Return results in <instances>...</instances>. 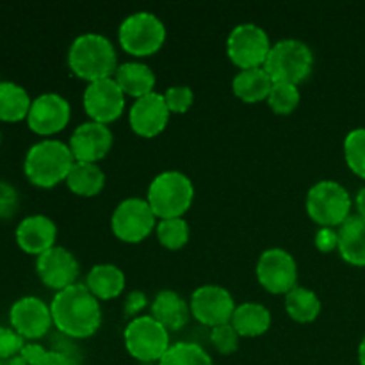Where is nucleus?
<instances>
[{
	"mask_svg": "<svg viewBox=\"0 0 365 365\" xmlns=\"http://www.w3.org/2000/svg\"><path fill=\"white\" fill-rule=\"evenodd\" d=\"M7 365H27V362H25L24 360V356L21 355H18V356H14V359H11V360H7Z\"/></svg>",
	"mask_w": 365,
	"mask_h": 365,
	"instance_id": "42",
	"label": "nucleus"
},
{
	"mask_svg": "<svg viewBox=\"0 0 365 365\" xmlns=\"http://www.w3.org/2000/svg\"><path fill=\"white\" fill-rule=\"evenodd\" d=\"M64 184L73 195L82 196V198H93L106 187V173L98 164L75 163Z\"/></svg>",
	"mask_w": 365,
	"mask_h": 365,
	"instance_id": "26",
	"label": "nucleus"
},
{
	"mask_svg": "<svg viewBox=\"0 0 365 365\" xmlns=\"http://www.w3.org/2000/svg\"><path fill=\"white\" fill-rule=\"evenodd\" d=\"M68 66L75 77L91 84L114 77L120 64L116 48L107 36L84 32L71 41L68 50Z\"/></svg>",
	"mask_w": 365,
	"mask_h": 365,
	"instance_id": "2",
	"label": "nucleus"
},
{
	"mask_svg": "<svg viewBox=\"0 0 365 365\" xmlns=\"http://www.w3.org/2000/svg\"><path fill=\"white\" fill-rule=\"evenodd\" d=\"M255 274L264 291L285 296L298 285V262L284 248H269L260 253Z\"/></svg>",
	"mask_w": 365,
	"mask_h": 365,
	"instance_id": "11",
	"label": "nucleus"
},
{
	"mask_svg": "<svg viewBox=\"0 0 365 365\" xmlns=\"http://www.w3.org/2000/svg\"><path fill=\"white\" fill-rule=\"evenodd\" d=\"M267 106L271 107L274 114L280 116H289L298 109L299 102H302V93L299 88L294 84H287V82H273L269 96H267Z\"/></svg>",
	"mask_w": 365,
	"mask_h": 365,
	"instance_id": "32",
	"label": "nucleus"
},
{
	"mask_svg": "<svg viewBox=\"0 0 365 365\" xmlns=\"http://www.w3.org/2000/svg\"><path fill=\"white\" fill-rule=\"evenodd\" d=\"M148 305V298H146L145 292L141 291H132L127 294V299H125V316L128 317H139L141 316V310Z\"/></svg>",
	"mask_w": 365,
	"mask_h": 365,
	"instance_id": "39",
	"label": "nucleus"
},
{
	"mask_svg": "<svg viewBox=\"0 0 365 365\" xmlns=\"http://www.w3.org/2000/svg\"><path fill=\"white\" fill-rule=\"evenodd\" d=\"M157 241L160 246L171 252L182 250L189 242L191 228L184 217H171V220H159L155 227Z\"/></svg>",
	"mask_w": 365,
	"mask_h": 365,
	"instance_id": "30",
	"label": "nucleus"
},
{
	"mask_svg": "<svg viewBox=\"0 0 365 365\" xmlns=\"http://www.w3.org/2000/svg\"><path fill=\"white\" fill-rule=\"evenodd\" d=\"M84 285L98 302L120 298L127 287V277L114 264H96L86 274Z\"/></svg>",
	"mask_w": 365,
	"mask_h": 365,
	"instance_id": "22",
	"label": "nucleus"
},
{
	"mask_svg": "<svg viewBox=\"0 0 365 365\" xmlns=\"http://www.w3.org/2000/svg\"><path fill=\"white\" fill-rule=\"evenodd\" d=\"M344 159L349 170L365 180V127L355 128L346 135Z\"/></svg>",
	"mask_w": 365,
	"mask_h": 365,
	"instance_id": "33",
	"label": "nucleus"
},
{
	"mask_svg": "<svg viewBox=\"0 0 365 365\" xmlns=\"http://www.w3.org/2000/svg\"><path fill=\"white\" fill-rule=\"evenodd\" d=\"M337 252L344 262L365 267V217L355 214L339 228Z\"/></svg>",
	"mask_w": 365,
	"mask_h": 365,
	"instance_id": "24",
	"label": "nucleus"
},
{
	"mask_svg": "<svg viewBox=\"0 0 365 365\" xmlns=\"http://www.w3.org/2000/svg\"><path fill=\"white\" fill-rule=\"evenodd\" d=\"M273 46L269 34L257 24H239L227 38V56L239 70L264 68Z\"/></svg>",
	"mask_w": 365,
	"mask_h": 365,
	"instance_id": "9",
	"label": "nucleus"
},
{
	"mask_svg": "<svg viewBox=\"0 0 365 365\" xmlns=\"http://www.w3.org/2000/svg\"><path fill=\"white\" fill-rule=\"evenodd\" d=\"M9 323L24 341H38L53 327L50 305L38 296H24L11 307Z\"/></svg>",
	"mask_w": 365,
	"mask_h": 365,
	"instance_id": "15",
	"label": "nucleus"
},
{
	"mask_svg": "<svg viewBox=\"0 0 365 365\" xmlns=\"http://www.w3.org/2000/svg\"><path fill=\"white\" fill-rule=\"evenodd\" d=\"M359 362L360 365H365V337L362 339V342H360L359 346Z\"/></svg>",
	"mask_w": 365,
	"mask_h": 365,
	"instance_id": "41",
	"label": "nucleus"
},
{
	"mask_svg": "<svg viewBox=\"0 0 365 365\" xmlns=\"http://www.w3.org/2000/svg\"><path fill=\"white\" fill-rule=\"evenodd\" d=\"M71 120V106L59 93H43L32 100L27 125L34 134L53 135L63 132Z\"/></svg>",
	"mask_w": 365,
	"mask_h": 365,
	"instance_id": "14",
	"label": "nucleus"
},
{
	"mask_svg": "<svg viewBox=\"0 0 365 365\" xmlns=\"http://www.w3.org/2000/svg\"><path fill=\"white\" fill-rule=\"evenodd\" d=\"M271 321L273 317L267 307H264L262 303L246 302L235 307L230 324L235 328L239 337L255 339L269 330Z\"/></svg>",
	"mask_w": 365,
	"mask_h": 365,
	"instance_id": "23",
	"label": "nucleus"
},
{
	"mask_svg": "<svg viewBox=\"0 0 365 365\" xmlns=\"http://www.w3.org/2000/svg\"><path fill=\"white\" fill-rule=\"evenodd\" d=\"M125 349L139 362H160L170 349V331L152 316H139L130 319L123 331Z\"/></svg>",
	"mask_w": 365,
	"mask_h": 365,
	"instance_id": "8",
	"label": "nucleus"
},
{
	"mask_svg": "<svg viewBox=\"0 0 365 365\" xmlns=\"http://www.w3.org/2000/svg\"><path fill=\"white\" fill-rule=\"evenodd\" d=\"M27 365H81L77 356L66 349H46L29 342L20 353Z\"/></svg>",
	"mask_w": 365,
	"mask_h": 365,
	"instance_id": "31",
	"label": "nucleus"
},
{
	"mask_svg": "<svg viewBox=\"0 0 365 365\" xmlns=\"http://www.w3.org/2000/svg\"><path fill=\"white\" fill-rule=\"evenodd\" d=\"M157 365H214V360L196 342H175Z\"/></svg>",
	"mask_w": 365,
	"mask_h": 365,
	"instance_id": "29",
	"label": "nucleus"
},
{
	"mask_svg": "<svg viewBox=\"0 0 365 365\" xmlns=\"http://www.w3.org/2000/svg\"><path fill=\"white\" fill-rule=\"evenodd\" d=\"M164 102H166L168 110L171 114H184L191 109L192 102H195V93L189 86L175 84L170 86L166 91L163 93Z\"/></svg>",
	"mask_w": 365,
	"mask_h": 365,
	"instance_id": "34",
	"label": "nucleus"
},
{
	"mask_svg": "<svg viewBox=\"0 0 365 365\" xmlns=\"http://www.w3.org/2000/svg\"><path fill=\"white\" fill-rule=\"evenodd\" d=\"M271 88H273V78L267 75L264 68L239 70V73L232 81V91L245 103L266 102Z\"/></svg>",
	"mask_w": 365,
	"mask_h": 365,
	"instance_id": "25",
	"label": "nucleus"
},
{
	"mask_svg": "<svg viewBox=\"0 0 365 365\" xmlns=\"http://www.w3.org/2000/svg\"><path fill=\"white\" fill-rule=\"evenodd\" d=\"M20 198L16 189L7 182H0V220H7L16 214Z\"/></svg>",
	"mask_w": 365,
	"mask_h": 365,
	"instance_id": "37",
	"label": "nucleus"
},
{
	"mask_svg": "<svg viewBox=\"0 0 365 365\" xmlns=\"http://www.w3.org/2000/svg\"><path fill=\"white\" fill-rule=\"evenodd\" d=\"M284 307L287 316L299 324L314 323L323 309L319 296L302 285H296L289 294H285Z\"/></svg>",
	"mask_w": 365,
	"mask_h": 365,
	"instance_id": "27",
	"label": "nucleus"
},
{
	"mask_svg": "<svg viewBox=\"0 0 365 365\" xmlns=\"http://www.w3.org/2000/svg\"><path fill=\"white\" fill-rule=\"evenodd\" d=\"M157 227V217L146 198L121 200L110 216V230L114 237L128 245L143 242Z\"/></svg>",
	"mask_w": 365,
	"mask_h": 365,
	"instance_id": "10",
	"label": "nucleus"
},
{
	"mask_svg": "<svg viewBox=\"0 0 365 365\" xmlns=\"http://www.w3.org/2000/svg\"><path fill=\"white\" fill-rule=\"evenodd\" d=\"M36 273L43 285L52 291L61 292L71 285L78 284L81 266L70 250L63 246H53L48 252L36 257Z\"/></svg>",
	"mask_w": 365,
	"mask_h": 365,
	"instance_id": "16",
	"label": "nucleus"
},
{
	"mask_svg": "<svg viewBox=\"0 0 365 365\" xmlns=\"http://www.w3.org/2000/svg\"><path fill=\"white\" fill-rule=\"evenodd\" d=\"M75 159L68 143L59 139H43L29 148L24 160V171L32 185L52 189L66 182Z\"/></svg>",
	"mask_w": 365,
	"mask_h": 365,
	"instance_id": "3",
	"label": "nucleus"
},
{
	"mask_svg": "<svg viewBox=\"0 0 365 365\" xmlns=\"http://www.w3.org/2000/svg\"><path fill=\"white\" fill-rule=\"evenodd\" d=\"M114 135L109 125L96 123V121H86L81 123L70 135L71 155L75 163H91L98 164L106 159L113 150Z\"/></svg>",
	"mask_w": 365,
	"mask_h": 365,
	"instance_id": "17",
	"label": "nucleus"
},
{
	"mask_svg": "<svg viewBox=\"0 0 365 365\" xmlns=\"http://www.w3.org/2000/svg\"><path fill=\"white\" fill-rule=\"evenodd\" d=\"M166 25L150 11L132 13L121 21L118 29V41L121 48L134 57H148L159 52L166 41Z\"/></svg>",
	"mask_w": 365,
	"mask_h": 365,
	"instance_id": "7",
	"label": "nucleus"
},
{
	"mask_svg": "<svg viewBox=\"0 0 365 365\" xmlns=\"http://www.w3.org/2000/svg\"><path fill=\"white\" fill-rule=\"evenodd\" d=\"M171 113L168 110L163 93H152L134 100L128 109V125L139 138L152 139L166 130Z\"/></svg>",
	"mask_w": 365,
	"mask_h": 365,
	"instance_id": "18",
	"label": "nucleus"
},
{
	"mask_svg": "<svg viewBox=\"0 0 365 365\" xmlns=\"http://www.w3.org/2000/svg\"><path fill=\"white\" fill-rule=\"evenodd\" d=\"M27 342L13 330V328L0 327V362L11 360L21 353Z\"/></svg>",
	"mask_w": 365,
	"mask_h": 365,
	"instance_id": "36",
	"label": "nucleus"
},
{
	"mask_svg": "<svg viewBox=\"0 0 365 365\" xmlns=\"http://www.w3.org/2000/svg\"><path fill=\"white\" fill-rule=\"evenodd\" d=\"M14 237L20 250L29 255L39 257L57 246V225L45 214H32L20 221Z\"/></svg>",
	"mask_w": 365,
	"mask_h": 365,
	"instance_id": "19",
	"label": "nucleus"
},
{
	"mask_svg": "<svg viewBox=\"0 0 365 365\" xmlns=\"http://www.w3.org/2000/svg\"><path fill=\"white\" fill-rule=\"evenodd\" d=\"M150 312H152L150 316L159 321L168 331L180 330L192 317L189 303L178 292L170 291V289L157 292Z\"/></svg>",
	"mask_w": 365,
	"mask_h": 365,
	"instance_id": "20",
	"label": "nucleus"
},
{
	"mask_svg": "<svg viewBox=\"0 0 365 365\" xmlns=\"http://www.w3.org/2000/svg\"><path fill=\"white\" fill-rule=\"evenodd\" d=\"M0 365H4V364H2V362H0Z\"/></svg>",
	"mask_w": 365,
	"mask_h": 365,
	"instance_id": "44",
	"label": "nucleus"
},
{
	"mask_svg": "<svg viewBox=\"0 0 365 365\" xmlns=\"http://www.w3.org/2000/svg\"><path fill=\"white\" fill-rule=\"evenodd\" d=\"M114 81L118 82L125 96H130L134 100L155 93V71L141 61H127L120 64L114 73Z\"/></svg>",
	"mask_w": 365,
	"mask_h": 365,
	"instance_id": "21",
	"label": "nucleus"
},
{
	"mask_svg": "<svg viewBox=\"0 0 365 365\" xmlns=\"http://www.w3.org/2000/svg\"><path fill=\"white\" fill-rule=\"evenodd\" d=\"M314 246H316L321 253H331L334 250H337L339 230H335V228L321 227L319 230L314 234Z\"/></svg>",
	"mask_w": 365,
	"mask_h": 365,
	"instance_id": "38",
	"label": "nucleus"
},
{
	"mask_svg": "<svg viewBox=\"0 0 365 365\" xmlns=\"http://www.w3.org/2000/svg\"><path fill=\"white\" fill-rule=\"evenodd\" d=\"M125 93L114 81V77L102 78L86 86L82 95V106L89 120L109 125L120 120L125 113Z\"/></svg>",
	"mask_w": 365,
	"mask_h": 365,
	"instance_id": "13",
	"label": "nucleus"
},
{
	"mask_svg": "<svg viewBox=\"0 0 365 365\" xmlns=\"http://www.w3.org/2000/svg\"><path fill=\"white\" fill-rule=\"evenodd\" d=\"M264 70L273 78V82L299 86L312 73L314 52L302 39H280L271 46Z\"/></svg>",
	"mask_w": 365,
	"mask_h": 365,
	"instance_id": "5",
	"label": "nucleus"
},
{
	"mask_svg": "<svg viewBox=\"0 0 365 365\" xmlns=\"http://www.w3.org/2000/svg\"><path fill=\"white\" fill-rule=\"evenodd\" d=\"M355 205H356V210H359V216L365 217V187L360 189L359 195H356Z\"/></svg>",
	"mask_w": 365,
	"mask_h": 365,
	"instance_id": "40",
	"label": "nucleus"
},
{
	"mask_svg": "<svg viewBox=\"0 0 365 365\" xmlns=\"http://www.w3.org/2000/svg\"><path fill=\"white\" fill-rule=\"evenodd\" d=\"M239 341H241V337H239V334L230 323L221 324V327L210 330V342H212V346L220 355H234L239 349Z\"/></svg>",
	"mask_w": 365,
	"mask_h": 365,
	"instance_id": "35",
	"label": "nucleus"
},
{
	"mask_svg": "<svg viewBox=\"0 0 365 365\" xmlns=\"http://www.w3.org/2000/svg\"><path fill=\"white\" fill-rule=\"evenodd\" d=\"M351 195L335 180L317 182L307 192V214L319 228H341L351 217Z\"/></svg>",
	"mask_w": 365,
	"mask_h": 365,
	"instance_id": "6",
	"label": "nucleus"
},
{
	"mask_svg": "<svg viewBox=\"0 0 365 365\" xmlns=\"http://www.w3.org/2000/svg\"><path fill=\"white\" fill-rule=\"evenodd\" d=\"M50 312L53 327L68 339H89L102 327V307L84 284L56 292Z\"/></svg>",
	"mask_w": 365,
	"mask_h": 365,
	"instance_id": "1",
	"label": "nucleus"
},
{
	"mask_svg": "<svg viewBox=\"0 0 365 365\" xmlns=\"http://www.w3.org/2000/svg\"><path fill=\"white\" fill-rule=\"evenodd\" d=\"M32 98L21 86L14 82H0V120L7 123L27 120Z\"/></svg>",
	"mask_w": 365,
	"mask_h": 365,
	"instance_id": "28",
	"label": "nucleus"
},
{
	"mask_svg": "<svg viewBox=\"0 0 365 365\" xmlns=\"http://www.w3.org/2000/svg\"><path fill=\"white\" fill-rule=\"evenodd\" d=\"M0 139H2V132H0Z\"/></svg>",
	"mask_w": 365,
	"mask_h": 365,
	"instance_id": "43",
	"label": "nucleus"
},
{
	"mask_svg": "<svg viewBox=\"0 0 365 365\" xmlns=\"http://www.w3.org/2000/svg\"><path fill=\"white\" fill-rule=\"evenodd\" d=\"M195 200L192 180L178 170L160 171L148 185L146 202L157 220L184 217Z\"/></svg>",
	"mask_w": 365,
	"mask_h": 365,
	"instance_id": "4",
	"label": "nucleus"
},
{
	"mask_svg": "<svg viewBox=\"0 0 365 365\" xmlns=\"http://www.w3.org/2000/svg\"><path fill=\"white\" fill-rule=\"evenodd\" d=\"M191 316L210 330L232 321L235 310L234 296L230 291L216 284H205L196 289L189 298Z\"/></svg>",
	"mask_w": 365,
	"mask_h": 365,
	"instance_id": "12",
	"label": "nucleus"
}]
</instances>
